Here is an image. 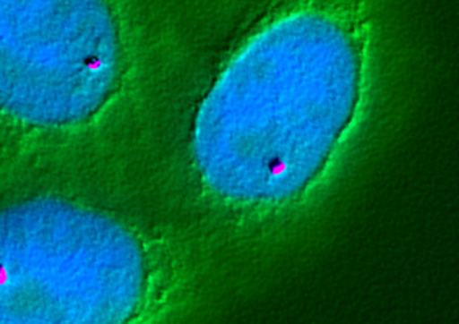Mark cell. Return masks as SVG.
I'll return each mask as SVG.
<instances>
[{
    "label": "cell",
    "mask_w": 459,
    "mask_h": 324,
    "mask_svg": "<svg viewBox=\"0 0 459 324\" xmlns=\"http://www.w3.org/2000/svg\"><path fill=\"white\" fill-rule=\"evenodd\" d=\"M368 0H290L230 57L196 112L194 167L210 209L238 226L306 213L336 183L375 85Z\"/></svg>",
    "instance_id": "cell-1"
},
{
    "label": "cell",
    "mask_w": 459,
    "mask_h": 324,
    "mask_svg": "<svg viewBox=\"0 0 459 324\" xmlns=\"http://www.w3.org/2000/svg\"><path fill=\"white\" fill-rule=\"evenodd\" d=\"M145 255L120 224L51 198L0 213V324H117L145 295Z\"/></svg>",
    "instance_id": "cell-2"
},
{
    "label": "cell",
    "mask_w": 459,
    "mask_h": 324,
    "mask_svg": "<svg viewBox=\"0 0 459 324\" xmlns=\"http://www.w3.org/2000/svg\"><path fill=\"white\" fill-rule=\"evenodd\" d=\"M119 62L104 0H0V111L12 117L39 127L91 117Z\"/></svg>",
    "instance_id": "cell-3"
}]
</instances>
